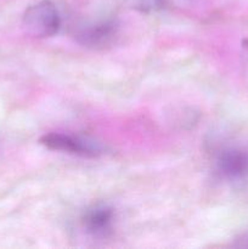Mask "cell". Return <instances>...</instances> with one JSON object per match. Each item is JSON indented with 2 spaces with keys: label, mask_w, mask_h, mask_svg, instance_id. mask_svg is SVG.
I'll use <instances>...</instances> for the list:
<instances>
[{
  "label": "cell",
  "mask_w": 248,
  "mask_h": 249,
  "mask_svg": "<svg viewBox=\"0 0 248 249\" xmlns=\"http://www.w3.org/2000/svg\"><path fill=\"white\" fill-rule=\"evenodd\" d=\"M22 24L27 34L34 38H49L60 31L61 16L50 0H43L24 11Z\"/></svg>",
  "instance_id": "cell-1"
},
{
  "label": "cell",
  "mask_w": 248,
  "mask_h": 249,
  "mask_svg": "<svg viewBox=\"0 0 248 249\" xmlns=\"http://www.w3.org/2000/svg\"><path fill=\"white\" fill-rule=\"evenodd\" d=\"M40 143L49 150L62 151L88 158H96L104 155L105 147L95 139L83 135L50 133L41 136Z\"/></svg>",
  "instance_id": "cell-2"
},
{
  "label": "cell",
  "mask_w": 248,
  "mask_h": 249,
  "mask_svg": "<svg viewBox=\"0 0 248 249\" xmlns=\"http://www.w3.org/2000/svg\"><path fill=\"white\" fill-rule=\"evenodd\" d=\"M117 34V23L113 19L89 21L78 27L75 39L82 45L92 49L105 48L112 43Z\"/></svg>",
  "instance_id": "cell-3"
},
{
  "label": "cell",
  "mask_w": 248,
  "mask_h": 249,
  "mask_svg": "<svg viewBox=\"0 0 248 249\" xmlns=\"http://www.w3.org/2000/svg\"><path fill=\"white\" fill-rule=\"evenodd\" d=\"M216 169L221 177L232 181L248 178V146L224 150L216 160Z\"/></svg>",
  "instance_id": "cell-4"
},
{
  "label": "cell",
  "mask_w": 248,
  "mask_h": 249,
  "mask_svg": "<svg viewBox=\"0 0 248 249\" xmlns=\"http://www.w3.org/2000/svg\"><path fill=\"white\" fill-rule=\"evenodd\" d=\"M114 211L108 204H94L85 211L82 216L84 230L91 236H105L112 228Z\"/></svg>",
  "instance_id": "cell-5"
},
{
  "label": "cell",
  "mask_w": 248,
  "mask_h": 249,
  "mask_svg": "<svg viewBox=\"0 0 248 249\" xmlns=\"http://www.w3.org/2000/svg\"><path fill=\"white\" fill-rule=\"evenodd\" d=\"M123 1L129 9L141 14H155L162 11L167 4V0H123Z\"/></svg>",
  "instance_id": "cell-6"
},
{
  "label": "cell",
  "mask_w": 248,
  "mask_h": 249,
  "mask_svg": "<svg viewBox=\"0 0 248 249\" xmlns=\"http://www.w3.org/2000/svg\"><path fill=\"white\" fill-rule=\"evenodd\" d=\"M236 245H237L238 247L248 248V232H246L245 235L241 236V237L237 240V243H236Z\"/></svg>",
  "instance_id": "cell-7"
}]
</instances>
